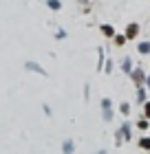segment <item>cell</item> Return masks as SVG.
<instances>
[{
    "instance_id": "2e32d148",
    "label": "cell",
    "mask_w": 150,
    "mask_h": 154,
    "mask_svg": "<svg viewBox=\"0 0 150 154\" xmlns=\"http://www.w3.org/2000/svg\"><path fill=\"white\" fill-rule=\"evenodd\" d=\"M119 110H121V115L126 117L128 112H130V103H126V101H124V103H121V106H119Z\"/></svg>"
},
{
    "instance_id": "9c48e42d",
    "label": "cell",
    "mask_w": 150,
    "mask_h": 154,
    "mask_svg": "<svg viewBox=\"0 0 150 154\" xmlns=\"http://www.w3.org/2000/svg\"><path fill=\"white\" fill-rule=\"evenodd\" d=\"M137 51H139L141 55H148V53H150V42H148V40L139 42V44H137Z\"/></svg>"
},
{
    "instance_id": "7c38bea8",
    "label": "cell",
    "mask_w": 150,
    "mask_h": 154,
    "mask_svg": "<svg viewBox=\"0 0 150 154\" xmlns=\"http://www.w3.org/2000/svg\"><path fill=\"white\" fill-rule=\"evenodd\" d=\"M106 64V55H104V48H99V57H97V71H102V66Z\"/></svg>"
},
{
    "instance_id": "ba28073f",
    "label": "cell",
    "mask_w": 150,
    "mask_h": 154,
    "mask_svg": "<svg viewBox=\"0 0 150 154\" xmlns=\"http://www.w3.org/2000/svg\"><path fill=\"white\" fill-rule=\"evenodd\" d=\"M121 71H124L126 75L132 73V60L130 57H124V62H121Z\"/></svg>"
},
{
    "instance_id": "277c9868",
    "label": "cell",
    "mask_w": 150,
    "mask_h": 154,
    "mask_svg": "<svg viewBox=\"0 0 150 154\" xmlns=\"http://www.w3.org/2000/svg\"><path fill=\"white\" fill-rule=\"evenodd\" d=\"M130 77H132V82L137 84V86H144V84H146V75H144V71H141V68H132Z\"/></svg>"
},
{
    "instance_id": "30bf717a",
    "label": "cell",
    "mask_w": 150,
    "mask_h": 154,
    "mask_svg": "<svg viewBox=\"0 0 150 154\" xmlns=\"http://www.w3.org/2000/svg\"><path fill=\"white\" fill-rule=\"evenodd\" d=\"M137 145L141 150H148L150 152V137H141V139H137Z\"/></svg>"
},
{
    "instance_id": "ac0fdd59",
    "label": "cell",
    "mask_w": 150,
    "mask_h": 154,
    "mask_svg": "<svg viewBox=\"0 0 150 154\" xmlns=\"http://www.w3.org/2000/svg\"><path fill=\"white\" fill-rule=\"evenodd\" d=\"M104 73H113V62H110V60H106V64H104Z\"/></svg>"
},
{
    "instance_id": "4fadbf2b",
    "label": "cell",
    "mask_w": 150,
    "mask_h": 154,
    "mask_svg": "<svg viewBox=\"0 0 150 154\" xmlns=\"http://www.w3.org/2000/svg\"><path fill=\"white\" fill-rule=\"evenodd\" d=\"M137 128H139V130H148V128H150V121H148L146 117L139 119V121H137Z\"/></svg>"
},
{
    "instance_id": "d6986e66",
    "label": "cell",
    "mask_w": 150,
    "mask_h": 154,
    "mask_svg": "<svg viewBox=\"0 0 150 154\" xmlns=\"http://www.w3.org/2000/svg\"><path fill=\"white\" fill-rule=\"evenodd\" d=\"M66 38V31L64 29H58V33H55V40H64Z\"/></svg>"
},
{
    "instance_id": "52a82bcc",
    "label": "cell",
    "mask_w": 150,
    "mask_h": 154,
    "mask_svg": "<svg viewBox=\"0 0 150 154\" xmlns=\"http://www.w3.org/2000/svg\"><path fill=\"white\" fill-rule=\"evenodd\" d=\"M102 35L115 38V26H113V24H102Z\"/></svg>"
},
{
    "instance_id": "7402d4cb",
    "label": "cell",
    "mask_w": 150,
    "mask_h": 154,
    "mask_svg": "<svg viewBox=\"0 0 150 154\" xmlns=\"http://www.w3.org/2000/svg\"><path fill=\"white\" fill-rule=\"evenodd\" d=\"M80 2H86V0H80Z\"/></svg>"
},
{
    "instance_id": "8992f818",
    "label": "cell",
    "mask_w": 150,
    "mask_h": 154,
    "mask_svg": "<svg viewBox=\"0 0 150 154\" xmlns=\"http://www.w3.org/2000/svg\"><path fill=\"white\" fill-rule=\"evenodd\" d=\"M62 152H64V154H73V152H75V143H73V139H66V141L62 143Z\"/></svg>"
},
{
    "instance_id": "7a4b0ae2",
    "label": "cell",
    "mask_w": 150,
    "mask_h": 154,
    "mask_svg": "<svg viewBox=\"0 0 150 154\" xmlns=\"http://www.w3.org/2000/svg\"><path fill=\"white\" fill-rule=\"evenodd\" d=\"M102 119L104 121H113V101L108 97L102 99Z\"/></svg>"
},
{
    "instance_id": "9a60e30c",
    "label": "cell",
    "mask_w": 150,
    "mask_h": 154,
    "mask_svg": "<svg viewBox=\"0 0 150 154\" xmlns=\"http://www.w3.org/2000/svg\"><path fill=\"white\" fill-rule=\"evenodd\" d=\"M113 42H115L117 46H124V44H126V35H115V38H113Z\"/></svg>"
},
{
    "instance_id": "5bb4252c",
    "label": "cell",
    "mask_w": 150,
    "mask_h": 154,
    "mask_svg": "<svg viewBox=\"0 0 150 154\" xmlns=\"http://www.w3.org/2000/svg\"><path fill=\"white\" fill-rule=\"evenodd\" d=\"M137 99L139 101H146V90H144V86H137Z\"/></svg>"
},
{
    "instance_id": "44dd1931",
    "label": "cell",
    "mask_w": 150,
    "mask_h": 154,
    "mask_svg": "<svg viewBox=\"0 0 150 154\" xmlns=\"http://www.w3.org/2000/svg\"><path fill=\"white\" fill-rule=\"evenodd\" d=\"M95 154H106V152H104V150H102V152H95Z\"/></svg>"
},
{
    "instance_id": "ffe728a7",
    "label": "cell",
    "mask_w": 150,
    "mask_h": 154,
    "mask_svg": "<svg viewBox=\"0 0 150 154\" xmlns=\"http://www.w3.org/2000/svg\"><path fill=\"white\" fill-rule=\"evenodd\" d=\"M146 88H150V75L146 77Z\"/></svg>"
},
{
    "instance_id": "e0dca14e",
    "label": "cell",
    "mask_w": 150,
    "mask_h": 154,
    "mask_svg": "<svg viewBox=\"0 0 150 154\" xmlns=\"http://www.w3.org/2000/svg\"><path fill=\"white\" fill-rule=\"evenodd\" d=\"M144 117L150 121V101H144Z\"/></svg>"
},
{
    "instance_id": "8fae6325",
    "label": "cell",
    "mask_w": 150,
    "mask_h": 154,
    "mask_svg": "<svg viewBox=\"0 0 150 154\" xmlns=\"http://www.w3.org/2000/svg\"><path fill=\"white\" fill-rule=\"evenodd\" d=\"M46 7L51 11H60L62 9V2H60V0H46Z\"/></svg>"
},
{
    "instance_id": "6da1fadb",
    "label": "cell",
    "mask_w": 150,
    "mask_h": 154,
    "mask_svg": "<svg viewBox=\"0 0 150 154\" xmlns=\"http://www.w3.org/2000/svg\"><path fill=\"white\" fill-rule=\"evenodd\" d=\"M130 123H128V121H124V123H121L119 125V130L115 132V143L119 145V143H124V141H130Z\"/></svg>"
},
{
    "instance_id": "5b68a950",
    "label": "cell",
    "mask_w": 150,
    "mask_h": 154,
    "mask_svg": "<svg viewBox=\"0 0 150 154\" xmlns=\"http://www.w3.org/2000/svg\"><path fill=\"white\" fill-rule=\"evenodd\" d=\"M137 33H139V24L137 22H130V24L126 26L124 35H126V40H135V38H137Z\"/></svg>"
},
{
    "instance_id": "3957f363",
    "label": "cell",
    "mask_w": 150,
    "mask_h": 154,
    "mask_svg": "<svg viewBox=\"0 0 150 154\" xmlns=\"http://www.w3.org/2000/svg\"><path fill=\"white\" fill-rule=\"evenodd\" d=\"M24 68H27V71L38 73V75H42V77H46V75H49V73L44 71V68H42V66L38 64V62H31V60H29V62H24Z\"/></svg>"
}]
</instances>
